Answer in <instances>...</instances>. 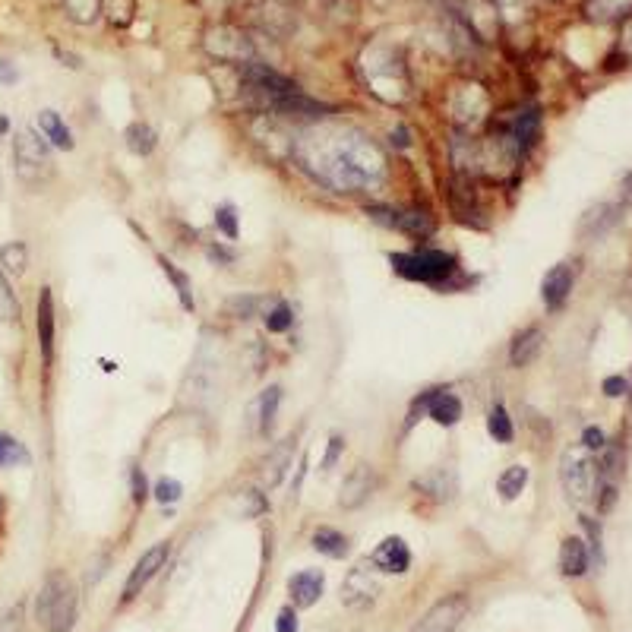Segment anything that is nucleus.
Here are the masks:
<instances>
[{
    "mask_svg": "<svg viewBox=\"0 0 632 632\" xmlns=\"http://www.w3.org/2000/svg\"><path fill=\"white\" fill-rule=\"evenodd\" d=\"M342 452H345V440L342 437H332L329 440V449H326V459H323V471H332Z\"/></svg>",
    "mask_w": 632,
    "mask_h": 632,
    "instance_id": "38",
    "label": "nucleus"
},
{
    "mask_svg": "<svg viewBox=\"0 0 632 632\" xmlns=\"http://www.w3.org/2000/svg\"><path fill=\"white\" fill-rule=\"evenodd\" d=\"M79 617V595L76 585L64 572H51L35 598V620L45 632H73Z\"/></svg>",
    "mask_w": 632,
    "mask_h": 632,
    "instance_id": "2",
    "label": "nucleus"
},
{
    "mask_svg": "<svg viewBox=\"0 0 632 632\" xmlns=\"http://www.w3.org/2000/svg\"><path fill=\"white\" fill-rule=\"evenodd\" d=\"M323 588H326V576L320 569H304L298 576L288 579V595H291L294 607H313L323 598Z\"/></svg>",
    "mask_w": 632,
    "mask_h": 632,
    "instance_id": "12",
    "label": "nucleus"
},
{
    "mask_svg": "<svg viewBox=\"0 0 632 632\" xmlns=\"http://www.w3.org/2000/svg\"><path fill=\"white\" fill-rule=\"evenodd\" d=\"M617 219H620V206H614V203H601V206L588 209V212L582 215L579 231H582L585 237H598V234H604L610 225H617Z\"/></svg>",
    "mask_w": 632,
    "mask_h": 632,
    "instance_id": "19",
    "label": "nucleus"
},
{
    "mask_svg": "<svg viewBox=\"0 0 632 632\" xmlns=\"http://www.w3.org/2000/svg\"><path fill=\"white\" fill-rule=\"evenodd\" d=\"M298 162L316 181L339 193H361L386 181L383 149L354 130L304 136L298 143Z\"/></svg>",
    "mask_w": 632,
    "mask_h": 632,
    "instance_id": "1",
    "label": "nucleus"
},
{
    "mask_svg": "<svg viewBox=\"0 0 632 632\" xmlns=\"http://www.w3.org/2000/svg\"><path fill=\"white\" fill-rule=\"evenodd\" d=\"M487 433L497 443H512V437H516V430H512V418L509 411L503 405H493L490 414H487Z\"/></svg>",
    "mask_w": 632,
    "mask_h": 632,
    "instance_id": "24",
    "label": "nucleus"
},
{
    "mask_svg": "<svg viewBox=\"0 0 632 632\" xmlns=\"http://www.w3.org/2000/svg\"><path fill=\"white\" fill-rule=\"evenodd\" d=\"M576 285V272H572L569 263H557L541 282V301L547 310H560L569 301V291Z\"/></svg>",
    "mask_w": 632,
    "mask_h": 632,
    "instance_id": "11",
    "label": "nucleus"
},
{
    "mask_svg": "<svg viewBox=\"0 0 632 632\" xmlns=\"http://www.w3.org/2000/svg\"><path fill=\"white\" fill-rule=\"evenodd\" d=\"M418 487L421 490H430L433 497H440V500H446V497H452V493H456V487H446V471H437L433 478L418 481Z\"/></svg>",
    "mask_w": 632,
    "mask_h": 632,
    "instance_id": "34",
    "label": "nucleus"
},
{
    "mask_svg": "<svg viewBox=\"0 0 632 632\" xmlns=\"http://www.w3.org/2000/svg\"><path fill=\"white\" fill-rule=\"evenodd\" d=\"M158 263H162V269H165V275L174 282V288H177V298H181V304H184V310H193V294H190V279L187 275L177 269L171 260H165V256H158Z\"/></svg>",
    "mask_w": 632,
    "mask_h": 632,
    "instance_id": "28",
    "label": "nucleus"
},
{
    "mask_svg": "<svg viewBox=\"0 0 632 632\" xmlns=\"http://www.w3.org/2000/svg\"><path fill=\"white\" fill-rule=\"evenodd\" d=\"M313 547L320 553H326V557H332V560H342L348 553V538L335 528H316L313 531Z\"/></svg>",
    "mask_w": 632,
    "mask_h": 632,
    "instance_id": "20",
    "label": "nucleus"
},
{
    "mask_svg": "<svg viewBox=\"0 0 632 632\" xmlns=\"http://www.w3.org/2000/svg\"><path fill=\"white\" fill-rule=\"evenodd\" d=\"M604 433L598 430V427H585V433H582V449H588V452H601L604 449Z\"/></svg>",
    "mask_w": 632,
    "mask_h": 632,
    "instance_id": "37",
    "label": "nucleus"
},
{
    "mask_svg": "<svg viewBox=\"0 0 632 632\" xmlns=\"http://www.w3.org/2000/svg\"><path fill=\"white\" fill-rule=\"evenodd\" d=\"M560 481L569 493L572 503H588L598 490V465L591 459V452L576 446L566 449L560 459Z\"/></svg>",
    "mask_w": 632,
    "mask_h": 632,
    "instance_id": "4",
    "label": "nucleus"
},
{
    "mask_svg": "<svg viewBox=\"0 0 632 632\" xmlns=\"http://www.w3.org/2000/svg\"><path fill=\"white\" fill-rule=\"evenodd\" d=\"M209 260H212V263H231V260H234V253L225 250V247H209Z\"/></svg>",
    "mask_w": 632,
    "mask_h": 632,
    "instance_id": "42",
    "label": "nucleus"
},
{
    "mask_svg": "<svg viewBox=\"0 0 632 632\" xmlns=\"http://www.w3.org/2000/svg\"><path fill=\"white\" fill-rule=\"evenodd\" d=\"M215 228H219L228 241H234L237 237V215H234V206H219L215 209Z\"/></svg>",
    "mask_w": 632,
    "mask_h": 632,
    "instance_id": "33",
    "label": "nucleus"
},
{
    "mask_svg": "<svg viewBox=\"0 0 632 632\" xmlns=\"http://www.w3.org/2000/svg\"><path fill=\"white\" fill-rule=\"evenodd\" d=\"M424 408H427V414L440 427H452V424L462 421V402H459V395H452L446 389H437V392L424 395Z\"/></svg>",
    "mask_w": 632,
    "mask_h": 632,
    "instance_id": "13",
    "label": "nucleus"
},
{
    "mask_svg": "<svg viewBox=\"0 0 632 632\" xmlns=\"http://www.w3.org/2000/svg\"><path fill=\"white\" fill-rule=\"evenodd\" d=\"M13 165L23 184H38L51 174V149L38 133L19 130L13 140Z\"/></svg>",
    "mask_w": 632,
    "mask_h": 632,
    "instance_id": "5",
    "label": "nucleus"
},
{
    "mask_svg": "<svg viewBox=\"0 0 632 632\" xmlns=\"http://www.w3.org/2000/svg\"><path fill=\"white\" fill-rule=\"evenodd\" d=\"M263 298H256V294H237V298H231L225 304V313L234 316V320H250V316L260 310Z\"/></svg>",
    "mask_w": 632,
    "mask_h": 632,
    "instance_id": "30",
    "label": "nucleus"
},
{
    "mask_svg": "<svg viewBox=\"0 0 632 632\" xmlns=\"http://www.w3.org/2000/svg\"><path fill=\"white\" fill-rule=\"evenodd\" d=\"M614 503H617V487H614V484H604V487H601V500H598V509H601V512H607V509L614 506Z\"/></svg>",
    "mask_w": 632,
    "mask_h": 632,
    "instance_id": "41",
    "label": "nucleus"
},
{
    "mask_svg": "<svg viewBox=\"0 0 632 632\" xmlns=\"http://www.w3.org/2000/svg\"><path fill=\"white\" fill-rule=\"evenodd\" d=\"M291 323H294V316H291L288 304H275V310L266 313V329L269 332H288Z\"/></svg>",
    "mask_w": 632,
    "mask_h": 632,
    "instance_id": "32",
    "label": "nucleus"
},
{
    "mask_svg": "<svg viewBox=\"0 0 632 632\" xmlns=\"http://www.w3.org/2000/svg\"><path fill=\"white\" fill-rule=\"evenodd\" d=\"M468 610H471V604L465 595H449L433 604L427 614L414 623L411 632H456L462 626V620L468 617Z\"/></svg>",
    "mask_w": 632,
    "mask_h": 632,
    "instance_id": "6",
    "label": "nucleus"
},
{
    "mask_svg": "<svg viewBox=\"0 0 632 632\" xmlns=\"http://www.w3.org/2000/svg\"><path fill=\"white\" fill-rule=\"evenodd\" d=\"M298 614H294V607H282L279 610V620H275V632H298Z\"/></svg>",
    "mask_w": 632,
    "mask_h": 632,
    "instance_id": "35",
    "label": "nucleus"
},
{
    "mask_svg": "<svg viewBox=\"0 0 632 632\" xmlns=\"http://www.w3.org/2000/svg\"><path fill=\"white\" fill-rule=\"evenodd\" d=\"M560 572L566 579H579L588 572V544L582 538H566L560 544Z\"/></svg>",
    "mask_w": 632,
    "mask_h": 632,
    "instance_id": "17",
    "label": "nucleus"
},
{
    "mask_svg": "<svg viewBox=\"0 0 632 632\" xmlns=\"http://www.w3.org/2000/svg\"><path fill=\"white\" fill-rule=\"evenodd\" d=\"M373 487H377V474H373L370 465H354L348 471V478L342 481V490H339V506L345 509H358L361 503H367V497L373 493Z\"/></svg>",
    "mask_w": 632,
    "mask_h": 632,
    "instance_id": "10",
    "label": "nucleus"
},
{
    "mask_svg": "<svg viewBox=\"0 0 632 632\" xmlns=\"http://www.w3.org/2000/svg\"><path fill=\"white\" fill-rule=\"evenodd\" d=\"M155 500L162 503V506H168V503H177L184 497V484L181 481H174V478H158V484H155Z\"/></svg>",
    "mask_w": 632,
    "mask_h": 632,
    "instance_id": "31",
    "label": "nucleus"
},
{
    "mask_svg": "<svg viewBox=\"0 0 632 632\" xmlns=\"http://www.w3.org/2000/svg\"><path fill=\"white\" fill-rule=\"evenodd\" d=\"M626 389H629L626 377H607L604 380V395H607V399H620V395H626Z\"/></svg>",
    "mask_w": 632,
    "mask_h": 632,
    "instance_id": "40",
    "label": "nucleus"
},
{
    "mask_svg": "<svg viewBox=\"0 0 632 632\" xmlns=\"http://www.w3.org/2000/svg\"><path fill=\"white\" fill-rule=\"evenodd\" d=\"M279 405H282V389L269 386L260 395V402H256V408H260V433H269L275 427V414H279Z\"/></svg>",
    "mask_w": 632,
    "mask_h": 632,
    "instance_id": "25",
    "label": "nucleus"
},
{
    "mask_svg": "<svg viewBox=\"0 0 632 632\" xmlns=\"http://www.w3.org/2000/svg\"><path fill=\"white\" fill-rule=\"evenodd\" d=\"M370 563L377 566V572H389V576H402L411 566V550L399 535H389L380 541V547L370 553Z\"/></svg>",
    "mask_w": 632,
    "mask_h": 632,
    "instance_id": "9",
    "label": "nucleus"
},
{
    "mask_svg": "<svg viewBox=\"0 0 632 632\" xmlns=\"http://www.w3.org/2000/svg\"><path fill=\"white\" fill-rule=\"evenodd\" d=\"M291 456H294V440H282L269 449V456L263 462V478L269 487H279L285 481V471L291 468Z\"/></svg>",
    "mask_w": 632,
    "mask_h": 632,
    "instance_id": "16",
    "label": "nucleus"
},
{
    "mask_svg": "<svg viewBox=\"0 0 632 632\" xmlns=\"http://www.w3.org/2000/svg\"><path fill=\"white\" fill-rule=\"evenodd\" d=\"M0 269L7 275H23L29 269V247L23 241H10L0 247Z\"/></svg>",
    "mask_w": 632,
    "mask_h": 632,
    "instance_id": "21",
    "label": "nucleus"
},
{
    "mask_svg": "<svg viewBox=\"0 0 632 632\" xmlns=\"http://www.w3.org/2000/svg\"><path fill=\"white\" fill-rule=\"evenodd\" d=\"M392 269L408 282H424L433 288H452L459 279V260L446 250H414V253H392Z\"/></svg>",
    "mask_w": 632,
    "mask_h": 632,
    "instance_id": "3",
    "label": "nucleus"
},
{
    "mask_svg": "<svg viewBox=\"0 0 632 632\" xmlns=\"http://www.w3.org/2000/svg\"><path fill=\"white\" fill-rule=\"evenodd\" d=\"M392 228H399L411 237H427V234H433V219L427 212H395Z\"/></svg>",
    "mask_w": 632,
    "mask_h": 632,
    "instance_id": "22",
    "label": "nucleus"
},
{
    "mask_svg": "<svg viewBox=\"0 0 632 632\" xmlns=\"http://www.w3.org/2000/svg\"><path fill=\"white\" fill-rule=\"evenodd\" d=\"M528 484V468L525 465H512L500 474V481H497V493L503 500H516L519 493L525 490Z\"/></svg>",
    "mask_w": 632,
    "mask_h": 632,
    "instance_id": "23",
    "label": "nucleus"
},
{
    "mask_svg": "<svg viewBox=\"0 0 632 632\" xmlns=\"http://www.w3.org/2000/svg\"><path fill=\"white\" fill-rule=\"evenodd\" d=\"M130 484H133V503H143L149 497V487H146V474L143 468H133L130 471Z\"/></svg>",
    "mask_w": 632,
    "mask_h": 632,
    "instance_id": "36",
    "label": "nucleus"
},
{
    "mask_svg": "<svg viewBox=\"0 0 632 632\" xmlns=\"http://www.w3.org/2000/svg\"><path fill=\"white\" fill-rule=\"evenodd\" d=\"M16 320H19V301L13 294L7 272L0 269V323H16Z\"/></svg>",
    "mask_w": 632,
    "mask_h": 632,
    "instance_id": "27",
    "label": "nucleus"
},
{
    "mask_svg": "<svg viewBox=\"0 0 632 632\" xmlns=\"http://www.w3.org/2000/svg\"><path fill=\"white\" fill-rule=\"evenodd\" d=\"M155 130L149 127V124H133L130 130H127V149L133 152V155H152V149H155Z\"/></svg>",
    "mask_w": 632,
    "mask_h": 632,
    "instance_id": "26",
    "label": "nucleus"
},
{
    "mask_svg": "<svg viewBox=\"0 0 632 632\" xmlns=\"http://www.w3.org/2000/svg\"><path fill=\"white\" fill-rule=\"evenodd\" d=\"M23 629V604H16L10 614L0 620V632H19Z\"/></svg>",
    "mask_w": 632,
    "mask_h": 632,
    "instance_id": "39",
    "label": "nucleus"
},
{
    "mask_svg": "<svg viewBox=\"0 0 632 632\" xmlns=\"http://www.w3.org/2000/svg\"><path fill=\"white\" fill-rule=\"evenodd\" d=\"M171 557V544L168 541H158L152 544L140 560H136V566L130 569V576H127V585H124V604H130L133 598H140L143 595V588L158 576V569H162Z\"/></svg>",
    "mask_w": 632,
    "mask_h": 632,
    "instance_id": "7",
    "label": "nucleus"
},
{
    "mask_svg": "<svg viewBox=\"0 0 632 632\" xmlns=\"http://www.w3.org/2000/svg\"><path fill=\"white\" fill-rule=\"evenodd\" d=\"M377 595H380L377 566H373L370 557H367V560H361L345 576V582H342V601L348 607H367V604L377 601Z\"/></svg>",
    "mask_w": 632,
    "mask_h": 632,
    "instance_id": "8",
    "label": "nucleus"
},
{
    "mask_svg": "<svg viewBox=\"0 0 632 632\" xmlns=\"http://www.w3.org/2000/svg\"><path fill=\"white\" fill-rule=\"evenodd\" d=\"M38 130L45 133V140L54 146V149H64V152H70L76 143H73V133H70V127L61 121V114L57 111H42L38 114Z\"/></svg>",
    "mask_w": 632,
    "mask_h": 632,
    "instance_id": "18",
    "label": "nucleus"
},
{
    "mask_svg": "<svg viewBox=\"0 0 632 632\" xmlns=\"http://www.w3.org/2000/svg\"><path fill=\"white\" fill-rule=\"evenodd\" d=\"M541 348H544V332H541V326H528V329H522L516 335V339H512V345H509V364L512 367H528L541 354Z\"/></svg>",
    "mask_w": 632,
    "mask_h": 632,
    "instance_id": "15",
    "label": "nucleus"
},
{
    "mask_svg": "<svg viewBox=\"0 0 632 632\" xmlns=\"http://www.w3.org/2000/svg\"><path fill=\"white\" fill-rule=\"evenodd\" d=\"M38 348H42V358L45 364L54 361V298H51V288H42L38 294Z\"/></svg>",
    "mask_w": 632,
    "mask_h": 632,
    "instance_id": "14",
    "label": "nucleus"
},
{
    "mask_svg": "<svg viewBox=\"0 0 632 632\" xmlns=\"http://www.w3.org/2000/svg\"><path fill=\"white\" fill-rule=\"evenodd\" d=\"M29 462V452L26 446L7 437V433H0V468H10V465H26Z\"/></svg>",
    "mask_w": 632,
    "mask_h": 632,
    "instance_id": "29",
    "label": "nucleus"
}]
</instances>
